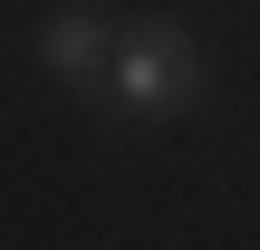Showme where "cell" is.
I'll return each mask as SVG.
<instances>
[{"label":"cell","instance_id":"6da1fadb","mask_svg":"<svg viewBox=\"0 0 260 250\" xmlns=\"http://www.w3.org/2000/svg\"><path fill=\"white\" fill-rule=\"evenodd\" d=\"M106 96L125 116H183L203 96V39L183 19H125L116 29V67H106Z\"/></svg>","mask_w":260,"mask_h":250},{"label":"cell","instance_id":"7a4b0ae2","mask_svg":"<svg viewBox=\"0 0 260 250\" xmlns=\"http://www.w3.org/2000/svg\"><path fill=\"white\" fill-rule=\"evenodd\" d=\"M39 67H48L58 87H77V96H106V67H116V29H106V10H87V0L48 10V19H39Z\"/></svg>","mask_w":260,"mask_h":250}]
</instances>
